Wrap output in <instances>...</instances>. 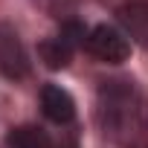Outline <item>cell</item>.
<instances>
[{
    "instance_id": "obj_3",
    "label": "cell",
    "mask_w": 148,
    "mask_h": 148,
    "mask_svg": "<svg viewBox=\"0 0 148 148\" xmlns=\"http://www.w3.org/2000/svg\"><path fill=\"white\" fill-rule=\"evenodd\" d=\"M84 47L90 49V55H96V58L105 61V64H122V61L131 55V41H128V35L119 32L116 26H108V23L93 26Z\"/></svg>"
},
{
    "instance_id": "obj_7",
    "label": "cell",
    "mask_w": 148,
    "mask_h": 148,
    "mask_svg": "<svg viewBox=\"0 0 148 148\" xmlns=\"http://www.w3.org/2000/svg\"><path fill=\"white\" fill-rule=\"evenodd\" d=\"M9 145L12 148H55V142L35 125H21L9 134Z\"/></svg>"
},
{
    "instance_id": "obj_1",
    "label": "cell",
    "mask_w": 148,
    "mask_h": 148,
    "mask_svg": "<svg viewBox=\"0 0 148 148\" xmlns=\"http://www.w3.org/2000/svg\"><path fill=\"white\" fill-rule=\"evenodd\" d=\"M99 119L105 134L128 142L145 128V102L134 82H105L99 90Z\"/></svg>"
},
{
    "instance_id": "obj_5",
    "label": "cell",
    "mask_w": 148,
    "mask_h": 148,
    "mask_svg": "<svg viewBox=\"0 0 148 148\" xmlns=\"http://www.w3.org/2000/svg\"><path fill=\"white\" fill-rule=\"evenodd\" d=\"M41 108H44V116L55 125H70L73 116H76V102L73 96L58 87V84H44L41 90Z\"/></svg>"
},
{
    "instance_id": "obj_8",
    "label": "cell",
    "mask_w": 148,
    "mask_h": 148,
    "mask_svg": "<svg viewBox=\"0 0 148 148\" xmlns=\"http://www.w3.org/2000/svg\"><path fill=\"white\" fill-rule=\"evenodd\" d=\"M55 148H76V139H64V142H55Z\"/></svg>"
},
{
    "instance_id": "obj_4",
    "label": "cell",
    "mask_w": 148,
    "mask_h": 148,
    "mask_svg": "<svg viewBox=\"0 0 148 148\" xmlns=\"http://www.w3.org/2000/svg\"><path fill=\"white\" fill-rule=\"evenodd\" d=\"M116 18L131 41L148 47V0H125L116 9Z\"/></svg>"
},
{
    "instance_id": "obj_6",
    "label": "cell",
    "mask_w": 148,
    "mask_h": 148,
    "mask_svg": "<svg viewBox=\"0 0 148 148\" xmlns=\"http://www.w3.org/2000/svg\"><path fill=\"white\" fill-rule=\"evenodd\" d=\"M73 49H76V47H70V44L58 35V38L44 41V44L38 47V55H41V61H44L49 70H64V67L70 64V58H73Z\"/></svg>"
},
{
    "instance_id": "obj_2",
    "label": "cell",
    "mask_w": 148,
    "mask_h": 148,
    "mask_svg": "<svg viewBox=\"0 0 148 148\" xmlns=\"http://www.w3.org/2000/svg\"><path fill=\"white\" fill-rule=\"evenodd\" d=\"M0 73L12 82L29 76V52L23 47V38L6 21H0Z\"/></svg>"
}]
</instances>
